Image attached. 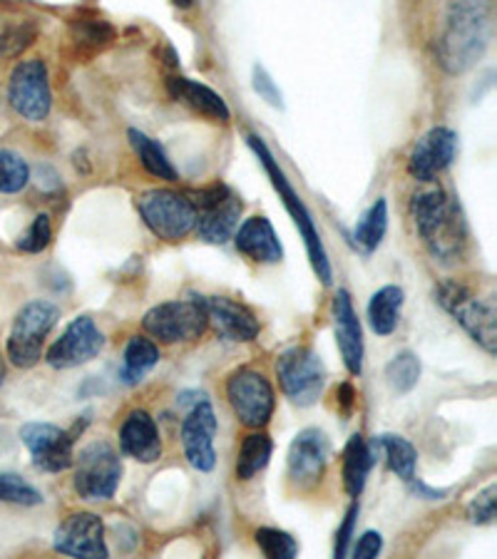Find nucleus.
Here are the masks:
<instances>
[{"instance_id":"obj_21","label":"nucleus","mask_w":497,"mask_h":559,"mask_svg":"<svg viewBox=\"0 0 497 559\" xmlns=\"http://www.w3.org/2000/svg\"><path fill=\"white\" fill-rule=\"evenodd\" d=\"M120 448L138 463H157L162 457V438L155 418L147 411H132L120 428Z\"/></svg>"},{"instance_id":"obj_3","label":"nucleus","mask_w":497,"mask_h":559,"mask_svg":"<svg viewBox=\"0 0 497 559\" xmlns=\"http://www.w3.org/2000/svg\"><path fill=\"white\" fill-rule=\"evenodd\" d=\"M249 147L255 150V155L259 157L261 165H264L267 175L271 177V185H274V189L279 192V197H282L284 206L288 210V214H292L294 224L298 227V231H301V237L306 241V251H309V259H311V266L316 276L321 278L323 284H331V264H329V254L327 249H323V241H321V234L316 231V224L311 219L309 210H306V204L301 202V197L296 194V189L288 185V179L284 175V169L279 167V162L274 159V155H271L269 147L264 142H261V138H257V134H249Z\"/></svg>"},{"instance_id":"obj_27","label":"nucleus","mask_w":497,"mask_h":559,"mask_svg":"<svg viewBox=\"0 0 497 559\" xmlns=\"http://www.w3.org/2000/svg\"><path fill=\"white\" fill-rule=\"evenodd\" d=\"M157 360H159V348L155 346V341L142 338V336L130 338L122 358V381L128 385L142 383L144 376L157 366Z\"/></svg>"},{"instance_id":"obj_29","label":"nucleus","mask_w":497,"mask_h":559,"mask_svg":"<svg viewBox=\"0 0 497 559\" xmlns=\"http://www.w3.org/2000/svg\"><path fill=\"white\" fill-rule=\"evenodd\" d=\"M274 453V443L267 432H251V436L244 438L237 455V477L239 480H251L257 473L264 471Z\"/></svg>"},{"instance_id":"obj_18","label":"nucleus","mask_w":497,"mask_h":559,"mask_svg":"<svg viewBox=\"0 0 497 559\" xmlns=\"http://www.w3.org/2000/svg\"><path fill=\"white\" fill-rule=\"evenodd\" d=\"M458 134L450 128H433L415 142L409 157V173L415 182H436V177L453 165Z\"/></svg>"},{"instance_id":"obj_5","label":"nucleus","mask_w":497,"mask_h":559,"mask_svg":"<svg viewBox=\"0 0 497 559\" xmlns=\"http://www.w3.org/2000/svg\"><path fill=\"white\" fill-rule=\"evenodd\" d=\"M138 212L155 237L179 241L194 231L197 210L194 202L182 192L171 189H147L138 197Z\"/></svg>"},{"instance_id":"obj_23","label":"nucleus","mask_w":497,"mask_h":559,"mask_svg":"<svg viewBox=\"0 0 497 559\" xmlns=\"http://www.w3.org/2000/svg\"><path fill=\"white\" fill-rule=\"evenodd\" d=\"M167 87H169V95L175 97L177 103L189 105L194 112L206 117V120L229 122V117H232L229 107L222 100V95H216L212 87L194 83V80H189V78H169Z\"/></svg>"},{"instance_id":"obj_45","label":"nucleus","mask_w":497,"mask_h":559,"mask_svg":"<svg viewBox=\"0 0 497 559\" xmlns=\"http://www.w3.org/2000/svg\"><path fill=\"white\" fill-rule=\"evenodd\" d=\"M3 378H5V368H3V360H0V383H3Z\"/></svg>"},{"instance_id":"obj_40","label":"nucleus","mask_w":497,"mask_h":559,"mask_svg":"<svg viewBox=\"0 0 497 559\" xmlns=\"http://www.w3.org/2000/svg\"><path fill=\"white\" fill-rule=\"evenodd\" d=\"M356 518H358V502L351 504L348 512H346V520H343V525L339 527L336 549H333V555H336V557H346L348 555V545H351V537H354Z\"/></svg>"},{"instance_id":"obj_9","label":"nucleus","mask_w":497,"mask_h":559,"mask_svg":"<svg viewBox=\"0 0 497 559\" xmlns=\"http://www.w3.org/2000/svg\"><path fill=\"white\" fill-rule=\"evenodd\" d=\"M210 326L204 299L192 296L182 301H167L150 309L142 319V329L162 344H179V341H194Z\"/></svg>"},{"instance_id":"obj_14","label":"nucleus","mask_w":497,"mask_h":559,"mask_svg":"<svg viewBox=\"0 0 497 559\" xmlns=\"http://www.w3.org/2000/svg\"><path fill=\"white\" fill-rule=\"evenodd\" d=\"M220 430L216 413L210 399H202L189 408L187 418L182 420V448L187 463L199 473H212L216 465L214 438Z\"/></svg>"},{"instance_id":"obj_38","label":"nucleus","mask_w":497,"mask_h":559,"mask_svg":"<svg viewBox=\"0 0 497 559\" xmlns=\"http://www.w3.org/2000/svg\"><path fill=\"white\" fill-rule=\"evenodd\" d=\"M78 38L90 45H105L113 40V28L105 21H80Z\"/></svg>"},{"instance_id":"obj_19","label":"nucleus","mask_w":497,"mask_h":559,"mask_svg":"<svg viewBox=\"0 0 497 559\" xmlns=\"http://www.w3.org/2000/svg\"><path fill=\"white\" fill-rule=\"evenodd\" d=\"M331 313L343 364H346L351 376H360V371H364V331H360V321L348 292L341 288V292L333 296Z\"/></svg>"},{"instance_id":"obj_26","label":"nucleus","mask_w":497,"mask_h":559,"mask_svg":"<svg viewBox=\"0 0 497 559\" xmlns=\"http://www.w3.org/2000/svg\"><path fill=\"white\" fill-rule=\"evenodd\" d=\"M370 465H374V455H370L364 436L356 432L346 443V450H343V488L354 500L366 488Z\"/></svg>"},{"instance_id":"obj_39","label":"nucleus","mask_w":497,"mask_h":559,"mask_svg":"<svg viewBox=\"0 0 497 559\" xmlns=\"http://www.w3.org/2000/svg\"><path fill=\"white\" fill-rule=\"evenodd\" d=\"M255 90L259 93L261 100H267L271 107H282V93H279V87L274 85V80L269 78V72L257 66L255 68Z\"/></svg>"},{"instance_id":"obj_17","label":"nucleus","mask_w":497,"mask_h":559,"mask_svg":"<svg viewBox=\"0 0 497 559\" xmlns=\"http://www.w3.org/2000/svg\"><path fill=\"white\" fill-rule=\"evenodd\" d=\"M331 448L327 436L319 428H306L298 432L288 445V477L296 488H313L327 471Z\"/></svg>"},{"instance_id":"obj_15","label":"nucleus","mask_w":497,"mask_h":559,"mask_svg":"<svg viewBox=\"0 0 497 559\" xmlns=\"http://www.w3.org/2000/svg\"><path fill=\"white\" fill-rule=\"evenodd\" d=\"M103 348H105L103 331L95 326V321L90 319V316H80V319L70 323L56 344L48 348L45 360H48L52 368L66 371V368H78V366L90 364V360L99 356V350Z\"/></svg>"},{"instance_id":"obj_41","label":"nucleus","mask_w":497,"mask_h":559,"mask_svg":"<svg viewBox=\"0 0 497 559\" xmlns=\"http://www.w3.org/2000/svg\"><path fill=\"white\" fill-rule=\"evenodd\" d=\"M381 549H383L381 532L368 530V532H364V535H360V539L356 543L354 557H358V559H374V557L381 555Z\"/></svg>"},{"instance_id":"obj_31","label":"nucleus","mask_w":497,"mask_h":559,"mask_svg":"<svg viewBox=\"0 0 497 559\" xmlns=\"http://www.w3.org/2000/svg\"><path fill=\"white\" fill-rule=\"evenodd\" d=\"M386 381L395 393H411L421 381V360L413 350H403L386 366Z\"/></svg>"},{"instance_id":"obj_2","label":"nucleus","mask_w":497,"mask_h":559,"mask_svg":"<svg viewBox=\"0 0 497 559\" xmlns=\"http://www.w3.org/2000/svg\"><path fill=\"white\" fill-rule=\"evenodd\" d=\"M490 43V0H448L438 62L448 75H463L485 56Z\"/></svg>"},{"instance_id":"obj_6","label":"nucleus","mask_w":497,"mask_h":559,"mask_svg":"<svg viewBox=\"0 0 497 559\" xmlns=\"http://www.w3.org/2000/svg\"><path fill=\"white\" fill-rule=\"evenodd\" d=\"M60 321V309L50 301H31L17 311L11 336H8V358L15 368H33L43 358V344Z\"/></svg>"},{"instance_id":"obj_13","label":"nucleus","mask_w":497,"mask_h":559,"mask_svg":"<svg viewBox=\"0 0 497 559\" xmlns=\"http://www.w3.org/2000/svg\"><path fill=\"white\" fill-rule=\"evenodd\" d=\"M75 430H62L52 423H25L21 428L23 445L31 450L33 465L43 473H62L72 467V445H75Z\"/></svg>"},{"instance_id":"obj_16","label":"nucleus","mask_w":497,"mask_h":559,"mask_svg":"<svg viewBox=\"0 0 497 559\" xmlns=\"http://www.w3.org/2000/svg\"><path fill=\"white\" fill-rule=\"evenodd\" d=\"M52 547L60 555L83 559H107L110 549L105 543V525L95 512H75L56 530Z\"/></svg>"},{"instance_id":"obj_10","label":"nucleus","mask_w":497,"mask_h":559,"mask_svg":"<svg viewBox=\"0 0 497 559\" xmlns=\"http://www.w3.org/2000/svg\"><path fill=\"white\" fill-rule=\"evenodd\" d=\"M192 202L197 210L194 229L199 237L206 245H227L237 231L244 212L239 194L227 185H214L202 189Z\"/></svg>"},{"instance_id":"obj_43","label":"nucleus","mask_w":497,"mask_h":559,"mask_svg":"<svg viewBox=\"0 0 497 559\" xmlns=\"http://www.w3.org/2000/svg\"><path fill=\"white\" fill-rule=\"evenodd\" d=\"M336 395H339V403H341L343 413H346V416H348V413L354 411V403H356V391H354V385H351V383H343V385H339Z\"/></svg>"},{"instance_id":"obj_28","label":"nucleus","mask_w":497,"mask_h":559,"mask_svg":"<svg viewBox=\"0 0 497 559\" xmlns=\"http://www.w3.org/2000/svg\"><path fill=\"white\" fill-rule=\"evenodd\" d=\"M128 138L132 142V150L138 152L142 167L147 169L152 177L165 179V182H177V169L171 167V162L165 155V150H162L155 140L147 138V134L140 130H130Z\"/></svg>"},{"instance_id":"obj_35","label":"nucleus","mask_w":497,"mask_h":559,"mask_svg":"<svg viewBox=\"0 0 497 559\" xmlns=\"http://www.w3.org/2000/svg\"><path fill=\"white\" fill-rule=\"evenodd\" d=\"M50 239H52L50 216L38 214L33 219L31 227L21 234V239H17V249L25 251V254H40V251L48 249Z\"/></svg>"},{"instance_id":"obj_22","label":"nucleus","mask_w":497,"mask_h":559,"mask_svg":"<svg viewBox=\"0 0 497 559\" xmlns=\"http://www.w3.org/2000/svg\"><path fill=\"white\" fill-rule=\"evenodd\" d=\"M232 239L241 254L257 264H279L284 259L282 241L267 216H249L241 227H237Z\"/></svg>"},{"instance_id":"obj_32","label":"nucleus","mask_w":497,"mask_h":559,"mask_svg":"<svg viewBox=\"0 0 497 559\" xmlns=\"http://www.w3.org/2000/svg\"><path fill=\"white\" fill-rule=\"evenodd\" d=\"M31 182V167L23 155L0 150V194H17Z\"/></svg>"},{"instance_id":"obj_7","label":"nucleus","mask_w":497,"mask_h":559,"mask_svg":"<svg viewBox=\"0 0 497 559\" xmlns=\"http://www.w3.org/2000/svg\"><path fill=\"white\" fill-rule=\"evenodd\" d=\"M72 465H75V480H72V485H75L80 498L87 502L110 500L117 488H120L122 460L115 453V448L103 443V440L80 450Z\"/></svg>"},{"instance_id":"obj_4","label":"nucleus","mask_w":497,"mask_h":559,"mask_svg":"<svg viewBox=\"0 0 497 559\" xmlns=\"http://www.w3.org/2000/svg\"><path fill=\"white\" fill-rule=\"evenodd\" d=\"M438 304L463 326L475 344H481L487 354L497 348V311L493 299L475 296L468 286L458 282H442L436 288Z\"/></svg>"},{"instance_id":"obj_25","label":"nucleus","mask_w":497,"mask_h":559,"mask_svg":"<svg viewBox=\"0 0 497 559\" xmlns=\"http://www.w3.org/2000/svg\"><path fill=\"white\" fill-rule=\"evenodd\" d=\"M403 309V288L388 284L370 296L368 301V323L378 336H391Z\"/></svg>"},{"instance_id":"obj_30","label":"nucleus","mask_w":497,"mask_h":559,"mask_svg":"<svg viewBox=\"0 0 497 559\" xmlns=\"http://www.w3.org/2000/svg\"><path fill=\"white\" fill-rule=\"evenodd\" d=\"M386 229H388V204L386 200H376L356 224V231H354L356 247L364 251V254H370V251L381 247Z\"/></svg>"},{"instance_id":"obj_20","label":"nucleus","mask_w":497,"mask_h":559,"mask_svg":"<svg viewBox=\"0 0 497 559\" xmlns=\"http://www.w3.org/2000/svg\"><path fill=\"white\" fill-rule=\"evenodd\" d=\"M204 309L214 331L227 341L249 344V341H255L259 336L257 316L244 304L232 301L227 296H206Z\"/></svg>"},{"instance_id":"obj_36","label":"nucleus","mask_w":497,"mask_h":559,"mask_svg":"<svg viewBox=\"0 0 497 559\" xmlns=\"http://www.w3.org/2000/svg\"><path fill=\"white\" fill-rule=\"evenodd\" d=\"M495 512H497V485L493 483L468 504V518L473 525H493Z\"/></svg>"},{"instance_id":"obj_44","label":"nucleus","mask_w":497,"mask_h":559,"mask_svg":"<svg viewBox=\"0 0 497 559\" xmlns=\"http://www.w3.org/2000/svg\"><path fill=\"white\" fill-rule=\"evenodd\" d=\"M171 3L179 5V8H192L194 0H171Z\"/></svg>"},{"instance_id":"obj_24","label":"nucleus","mask_w":497,"mask_h":559,"mask_svg":"<svg viewBox=\"0 0 497 559\" xmlns=\"http://www.w3.org/2000/svg\"><path fill=\"white\" fill-rule=\"evenodd\" d=\"M368 450H370V455H374V460H376V455H383L388 471L395 473L401 480L409 483L415 477L418 453H415V448L405 438L386 432V436H378L374 443L368 445Z\"/></svg>"},{"instance_id":"obj_8","label":"nucleus","mask_w":497,"mask_h":559,"mask_svg":"<svg viewBox=\"0 0 497 559\" xmlns=\"http://www.w3.org/2000/svg\"><path fill=\"white\" fill-rule=\"evenodd\" d=\"M276 376L284 395L298 408H309L319 401L327 385V368L309 346L286 348L276 360Z\"/></svg>"},{"instance_id":"obj_11","label":"nucleus","mask_w":497,"mask_h":559,"mask_svg":"<svg viewBox=\"0 0 497 559\" xmlns=\"http://www.w3.org/2000/svg\"><path fill=\"white\" fill-rule=\"evenodd\" d=\"M227 399L234 416L247 428H264L271 416H274V388H271L269 378L255 371V368H239V371L229 376Z\"/></svg>"},{"instance_id":"obj_33","label":"nucleus","mask_w":497,"mask_h":559,"mask_svg":"<svg viewBox=\"0 0 497 559\" xmlns=\"http://www.w3.org/2000/svg\"><path fill=\"white\" fill-rule=\"evenodd\" d=\"M0 502L35 508V504L43 502V495L35 490L31 483H25L21 475L0 473Z\"/></svg>"},{"instance_id":"obj_12","label":"nucleus","mask_w":497,"mask_h":559,"mask_svg":"<svg viewBox=\"0 0 497 559\" xmlns=\"http://www.w3.org/2000/svg\"><path fill=\"white\" fill-rule=\"evenodd\" d=\"M8 103L28 122H43L50 115V80L48 68L40 58L21 60L13 68L11 83H8Z\"/></svg>"},{"instance_id":"obj_34","label":"nucleus","mask_w":497,"mask_h":559,"mask_svg":"<svg viewBox=\"0 0 497 559\" xmlns=\"http://www.w3.org/2000/svg\"><path fill=\"white\" fill-rule=\"evenodd\" d=\"M257 545L267 557H279V559H294L298 555V543L284 530L274 527H261L257 530Z\"/></svg>"},{"instance_id":"obj_37","label":"nucleus","mask_w":497,"mask_h":559,"mask_svg":"<svg viewBox=\"0 0 497 559\" xmlns=\"http://www.w3.org/2000/svg\"><path fill=\"white\" fill-rule=\"evenodd\" d=\"M33 40H35L33 25H15V28H8L3 35H0V56L5 58L21 56Z\"/></svg>"},{"instance_id":"obj_42","label":"nucleus","mask_w":497,"mask_h":559,"mask_svg":"<svg viewBox=\"0 0 497 559\" xmlns=\"http://www.w3.org/2000/svg\"><path fill=\"white\" fill-rule=\"evenodd\" d=\"M411 483V492L413 495H418V498H423V500H442L446 498V490H433V488H428V485H423L421 480L415 483V477L413 480H409Z\"/></svg>"},{"instance_id":"obj_1","label":"nucleus","mask_w":497,"mask_h":559,"mask_svg":"<svg viewBox=\"0 0 497 559\" xmlns=\"http://www.w3.org/2000/svg\"><path fill=\"white\" fill-rule=\"evenodd\" d=\"M411 216L421 239L440 264H455L465 254V222L446 189L423 182L411 197Z\"/></svg>"}]
</instances>
